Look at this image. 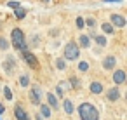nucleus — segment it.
Instances as JSON below:
<instances>
[{
  "mask_svg": "<svg viewBox=\"0 0 127 120\" xmlns=\"http://www.w3.org/2000/svg\"><path fill=\"white\" fill-rule=\"evenodd\" d=\"M78 113L82 120H99V111L91 103H82L78 108Z\"/></svg>",
  "mask_w": 127,
  "mask_h": 120,
  "instance_id": "1",
  "label": "nucleus"
},
{
  "mask_svg": "<svg viewBox=\"0 0 127 120\" xmlns=\"http://www.w3.org/2000/svg\"><path fill=\"white\" fill-rule=\"evenodd\" d=\"M11 37H12V45H14V49H18V51H26L28 47H26V42H25V35H23V31L19 30V28H14L12 30V33H11Z\"/></svg>",
  "mask_w": 127,
  "mask_h": 120,
  "instance_id": "2",
  "label": "nucleus"
},
{
  "mask_svg": "<svg viewBox=\"0 0 127 120\" xmlns=\"http://www.w3.org/2000/svg\"><path fill=\"white\" fill-rule=\"evenodd\" d=\"M78 45L75 44V42H68L66 44V47H64V59H68V61H75L77 58H78Z\"/></svg>",
  "mask_w": 127,
  "mask_h": 120,
  "instance_id": "3",
  "label": "nucleus"
},
{
  "mask_svg": "<svg viewBox=\"0 0 127 120\" xmlns=\"http://www.w3.org/2000/svg\"><path fill=\"white\" fill-rule=\"evenodd\" d=\"M21 54H23L25 61H26V63H28L32 68H33V70H37V68H38V59H37V58H35V56H33L30 51H28V49H26V51H23Z\"/></svg>",
  "mask_w": 127,
  "mask_h": 120,
  "instance_id": "4",
  "label": "nucleus"
},
{
  "mask_svg": "<svg viewBox=\"0 0 127 120\" xmlns=\"http://www.w3.org/2000/svg\"><path fill=\"white\" fill-rule=\"evenodd\" d=\"M30 101H32L33 104H40V89H38L37 85H33V87L30 89Z\"/></svg>",
  "mask_w": 127,
  "mask_h": 120,
  "instance_id": "5",
  "label": "nucleus"
},
{
  "mask_svg": "<svg viewBox=\"0 0 127 120\" xmlns=\"http://www.w3.org/2000/svg\"><path fill=\"white\" fill-rule=\"evenodd\" d=\"M111 23H113L115 26H118V28H124V26H125V19H124V16H120V14H111Z\"/></svg>",
  "mask_w": 127,
  "mask_h": 120,
  "instance_id": "6",
  "label": "nucleus"
},
{
  "mask_svg": "<svg viewBox=\"0 0 127 120\" xmlns=\"http://www.w3.org/2000/svg\"><path fill=\"white\" fill-rule=\"evenodd\" d=\"M113 82H115V84H124V82H125V71L117 70V71L113 73Z\"/></svg>",
  "mask_w": 127,
  "mask_h": 120,
  "instance_id": "7",
  "label": "nucleus"
},
{
  "mask_svg": "<svg viewBox=\"0 0 127 120\" xmlns=\"http://www.w3.org/2000/svg\"><path fill=\"white\" fill-rule=\"evenodd\" d=\"M14 115H16V118H18V120H30V117L26 115V111H25L21 106H16V110H14Z\"/></svg>",
  "mask_w": 127,
  "mask_h": 120,
  "instance_id": "8",
  "label": "nucleus"
},
{
  "mask_svg": "<svg viewBox=\"0 0 127 120\" xmlns=\"http://www.w3.org/2000/svg\"><path fill=\"white\" fill-rule=\"evenodd\" d=\"M115 64H117V59H115L113 56H108V58L103 61V68H104V70H111Z\"/></svg>",
  "mask_w": 127,
  "mask_h": 120,
  "instance_id": "9",
  "label": "nucleus"
},
{
  "mask_svg": "<svg viewBox=\"0 0 127 120\" xmlns=\"http://www.w3.org/2000/svg\"><path fill=\"white\" fill-rule=\"evenodd\" d=\"M91 92H92V94H101V92H103V85H101L99 82H92V84H91Z\"/></svg>",
  "mask_w": 127,
  "mask_h": 120,
  "instance_id": "10",
  "label": "nucleus"
},
{
  "mask_svg": "<svg viewBox=\"0 0 127 120\" xmlns=\"http://www.w3.org/2000/svg\"><path fill=\"white\" fill-rule=\"evenodd\" d=\"M118 97H120V90L118 89H110L108 90V99L110 101H117Z\"/></svg>",
  "mask_w": 127,
  "mask_h": 120,
  "instance_id": "11",
  "label": "nucleus"
},
{
  "mask_svg": "<svg viewBox=\"0 0 127 120\" xmlns=\"http://www.w3.org/2000/svg\"><path fill=\"white\" fill-rule=\"evenodd\" d=\"M63 108H64V111H66L68 115H71V113H73V110H75V108H73V103H71L70 99H64V103H63Z\"/></svg>",
  "mask_w": 127,
  "mask_h": 120,
  "instance_id": "12",
  "label": "nucleus"
},
{
  "mask_svg": "<svg viewBox=\"0 0 127 120\" xmlns=\"http://www.w3.org/2000/svg\"><path fill=\"white\" fill-rule=\"evenodd\" d=\"M47 101H49V106L51 108H56L58 110V99H56L54 94H47Z\"/></svg>",
  "mask_w": 127,
  "mask_h": 120,
  "instance_id": "13",
  "label": "nucleus"
},
{
  "mask_svg": "<svg viewBox=\"0 0 127 120\" xmlns=\"http://www.w3.org/2000/svg\"><path fill=\"white\" fill-rule=\"evenodd\" d=\"M40 113L44 115V118H49V117H51V108H49L47 104H42V106H40Z\"/></svg>",
  "mask_w": 127,
  "mask_h": 120,
  "instance_id": "14",
  "label": "nucleus"
},
{
  "mask_svg": "<svg viewBox=\"0 0 127 120\" xmlns=\"http://www.w3.org/2000/svg\"><path fill=\"white\" fill-rule=\"evenodd\" d=\"M78 38H80V45H82V47H89V45H91V40H89L87 35H80Z\"/></svg>",
  "mask_w": 127,
  "mask_h": 120,
  "instance_id": "15",
  "label": "nucleus"
},
{
  "mask_svg": "<svg viewBox=\"0 0 127 120\" xmlns=\"http://www.w3.org/2000/svg\"><path fill=\"white\" fill-rule=\"evenodd\" d=\"M14 14H16V18H18V19H23V18L26 16V12H25V9H23V7H18V9L14 11Z\"/></svg>",
  "mask_w": 127,
  "mask_h": 120,
  "instance_id": "16",
  "label": "nucleus"
},
{
  "mask_svg": "<svg viewBox=\"0 0 127 120\" xmlns=\"http://www.w3.org/2000/svg\"><path fill=\"white\" fill-rule=\"evenodd\" d=\"M101 26H103V31H104V33H113V26H111L110 23H103Z\"/></svg>",
  "mask_w": 127,
  "mask_h": 120,
  "instance_id": "17",
  "label": "nucleus"
},
{
  "mask_svg": "<svg viewBox=\"0 0 127 120\" xmlns=\"http://www.w3.org/2000/svg\"><path fill=\"white\" fill-rule=\"evenodd\" d=\"M0 49H2V51H7L9 49V42L4 37H0Z\"/></svg>",
  "mask_w": 127,
  "mask_h": 120,
  "instance_id": "18",
  "label": "nucleus"
},
{
  "mask_svg": "<svg viewBox=\"0 0 127 120\" xmlns=\"http://www.w3.org/2000/svg\"><path fill=\"white\" fill-rule=\"evenodd\" d=\"M96 42H97V45H101V47L106 45V38H104L103 35H97V37H96Z\"/></svg>",
  "mask_w": 127,
  "mask_h": 120,
  "instance_id": "19",
  "label": "nucleus"
},
{
  "mask_svg": "<svg viewBox=\"0 0 127 120\" xmlns=\"http://www.w3.org/2000/svg\"><path fill=\"white\" fill-rule=\"evenodd\" d=\"M78 70H80V71H87V70H89V63H87V61H82V63L78 64Z\"/></svg>",
  "mask_w": 127,
  "mask_h": 120,
  "instance_id": "20",
  "label": "nucleus"
},
{
  "mask_svg": "<svg viewBox=\"0 0 127 120\" xmlns=\"http://www.w3.org/2000/svg\"><path fill=\"white\" fill-rule=\"evenodd\" d=\"M84 23H85V25H87L89 28H94V26H96V21H94L92 18H87V19H85Z\"/></svg>",
  "mask_w": 127,
  "mask_h": 120,
  "instance_id": "21",
  "label": "nucleus"
},
{
  "mask_svg": "<svg viewBox=\"0 0 127 120\" xmlns=\"http://www.w3.org/2000/svg\"><path fill=\"white\" fill-rule=\"evenodd\" d=\"M4 96H5V99H12V92L9 87H4Z\"/></svg>",
  "mask_w": 127,
  "mask_h": 120,
  "instance_id": "22",
  "label": "nucleus"
},
{
  "mask_svg": "<svg viewBox=\"0 0 127 120\" xmlns=\"http://www.w3.org/2000/svg\"><path fill=\"white\" fill-rule=\"evenodd\" d=\"M56 66H58V70H64L66 66H64V59H58L56 61Z\"/></svg>",
  "mask_w": 127,
  "mask_h": 120,
  "instance_id": "23",
  "label": "nucleus"
},
{
  "mask_svg": "<svg viewBox=\"0 0 127 120\" xmlns=\"http://www.w3.org/2000/svg\"><path fill=\"white\" fill-rule=\"evenodd\" d=\"M19 84H21L23 87H28V84H30V82H28V77H21V78H19Z\"/></svg>",
  "mask_w": 127,
  "mask_h": 120,
  "instance_id": "24",
  "label": "nucleus"
},
{
  "mask_svg": "<svg viewBox=\"0 0 127 120\" xmlns=\"http://www.w3.org/2000/svg\"><path fill=\"white\" fill-rule=\"evenodd\" d=\"M77 26H78V28H84V26H85V23H84L82 18H77Z\"/></svg>",
  "mask_w": 127,
  "mask_h": 120,
  "instance_id": "25",
  "label": "nucleus"
},
{
  "mask_svg": "<svg viewBox=\"0 0 127 120\" xmlns=\"http://www.w3.org/2000/svg\"><path fill=\"white\" fill-rule=\"evenodd\" d=\"M70 80H71L70 84H71V85H73V87L77 89V87H78V78H70Z\"/></svg>",
  "mask_w": 127,
  "mask_h": 120,
  "instance_id": "26",
  "label": "nucleus"
},
{
  "mask_svg": "<svg viewBox=\"0 0 127 120\" xmlns=\"http://www.w3.org/2000/svg\"><path fill=\"white\" fill-rule=\"evenodd\" d=\"M9 7H12V9H18V7H19V4L12 0V2H9Z\"/></svg>",
  "mask_w": 127,
  "mask_h": 120,
  "instance_id": "27",
  "label": "nucleus"
},
{
  "mask_svg": "<svg viewBox=\"0 0 127 120\" xmlns=\"http://www.w3.org/2000/svg\"><path fill=\"white\" fill-rule=\"evenodd\" d=\"M4 111H5V106H4L2 103H0V113H4Z\"/></svg>",
  "mask_w": 127,
  "mask_h": 120,
  "instance_id": "28",
  "label": "nucleus"
},
{
  "mask_svg": "<svg viewBox=\"0 0 127 120\" xmlns=\"http://www.w3.org/2000/svg\"><path fill=\"white\" fill-rule=\"evenodd\" d=\"M44 2H49V0H44Z\"/></svg>",
  "mask_w": 127,
  "mask_h": 120,
  "instance_id": "29",
  "label": "nucleus"
}]
</instances>
